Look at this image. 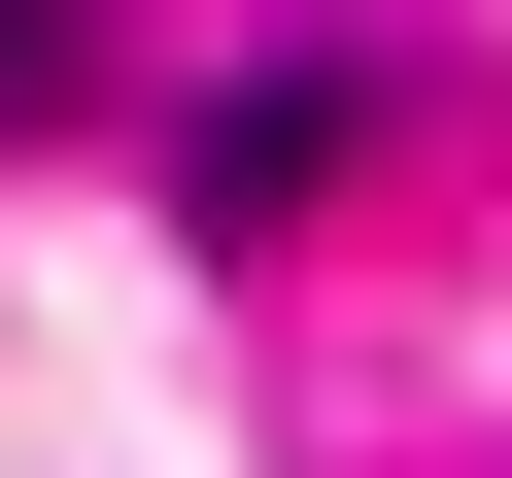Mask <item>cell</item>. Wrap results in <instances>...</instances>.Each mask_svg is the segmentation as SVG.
<instances>
[{
    "label": "cell",
    "mask_w": 512,
    "mask_h": 478,
    "mask_svg": "<svg viewBox=\"0 0 512 478\" xmlns=\"http://www.w3.org/2000/svg\"><path fill=\"white\" fill-rule=\"evenodd\" d=\"M103 103V0H0V137H69Z\"/></svg>",
    "instance_id": "cell-2"
},
{
    "label": "cell",
    "mask_w": 512,
    "mask_h": 478,
    "mask_svg": "<svg viewBox=\"0 0 512 478\" xmlns=\"http://www.w3.org/2000/svg\"><path fill=\"white\" fill-rule=\"evenodd\" d=\"M342 137H376V35H274V69H205V239H274V205H342Z\"/></svg>",
    "instance_id": "cell-1"
}]
</instances>
